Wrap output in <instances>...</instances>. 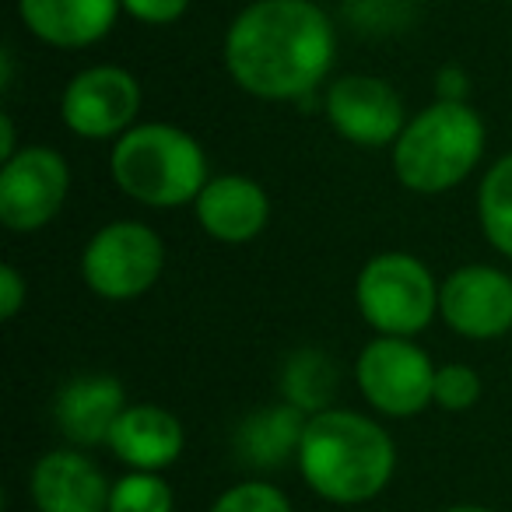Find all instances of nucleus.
Instances as JSON below:
<instances>
[{"label":"nucleus","instance_id":"25","mask_svg":"<svg viewBox=\"0 0 512 512\" xmlns=\"http://www.w3.org/2000/svg\"><path fill=\"white\" fill-rule=\"evenodd\" d=\"M435 95L442 102H470V81L460 67H442L435 81Z\"/></svg>","mask_w":512,"mask_h":512},{"label":"nucleus","instance_id":"15","mask_svg":"<svg viewBox=\"0 0 512 512\" xmlns=\"http://www.w3.org/2000/svg\"><path fill=\"white\" fill-rule=\"evenodd\" d=\"M120 0H18L25 32L57 50H88L116 29Z\"/></svg>","mask_w":512,"mask_h":512},{"label":"nucleus","instance_id":"21","mask_svg":"<svg viewBox=\"0 0 512 512\" xmlns=\"http://www.w3.org/2000/svg\"><path fill=\"white\" fill-rule=\"evenodd\" d=\"M481 400V376L477 369L463 362H449L435 369V390H432V404L442 407L449 414L470 411V407Z\"/></svg>","mask_w":512,"mask_h":512},{"label":"nucleus","instance_id":"12","mask_svg":"<svg viewBox=\"0 0 512 512\" xmlns=\"http://www.w3.org/2000/svg\"><path fill=\"white\" fill-rule=\"evenodd\" d=\"M193 218L200 232L225 246H242L271 225V197L256 179L225 172L211 176L200 197L193 200Z\"/></svg>","mask_w":512,"mask_h":512},{"label":"nucleus","instance_id":"11","mask_svg":"<svg viewBox=\"0 0 512 512\" xmlns=\"http://www.w3.org/2000/svg\"><path fill=\"white\" fill-rule=\"evenodd\" d=\"M439 316L463 341L512 334V274L491 264H463L442 281Z\"/></svg>","mask_w":512,"mask_h":512},{"label":"nucleus","instance_id":"18","mask_svg":"<svg viewBox=\"0 0 512 512\" xmlns=\"http://www.w3.org/2000/svg\"><path fill=\"white\" fill-rule=\"evenodd\" d=\"M337 383H341V372H337L334 358L320 348L292 351L281 365V397L309 418L330 411Z\"/></svg>","mask_w":512,"mask_h":512},{"label":"nucleus","instance_id":"8","mask_svg":"<svg viewBox=\"0 0 512 512\" xmlns=\"http://www.w3.org/2000/svg\"><path fill=\"white\" fill-rule=\"evenodd\" d=\"M141 81L116 64H95L78 71L60 95V120L85 141H120L141 116Z\"/></svg>","mask_w":512,"mask_h":512},{"label":"nucleus","instance_id":"24","mask_svg":"<svg viewBox=\"0 0 512 512\" xmlns=\"http://www.w3.org/2000/svg\"><path fill=\"white\" fill-rule=\"evenodd\" d=\"M29 302V278L15 264L0 267V320H15Z\"/></svg>","mask_w":512,"mask_h":512},{"label":"nucleus","instance_id":"6","mask_svg":"<svg viewBox=\"0 0 512 512\" xmlns=\"http://www.w3.org/2000/svg\"><path fill=\"white\" fill-rule=\"evenodd\" d=\"M165 274V242L144 221H109L81 249V278L106 302L148 295Z\"/></svg>","mask_w":512,"mask_h":512},{"label":"nucleus","instance_id":"3","mask_svg":"<svg viewBox=\"0 0 512 512\" xmlns=\"http://www.w3.org/2000/svg\"><path fill=\"white\" fill-rule=\"evenodd\" d=\"M393 176L404 190L439 197L460 186L484 158V120L470 102L435 99L407 120L393 144Z\"/></svg>","mask_w":512,"mask_h":512},{"label":"nucleus","instance_id":"1","mask_svg":"<svg viewBox=\"0 0 512 512\" xmlns=\"http://www.w3.org/2000/svg\"><path fill=\"white\" fill-rule=\"evenodd\" d=\"M221 60L253 99L295 102L330 78L337 29L313 0H253L228 25Z\"/></svg>","mask_w":512,"mask_h":512},{"label":"nucleus","instance_id":"5","mask_svg":"<svg viewBox=\"0 0 512 512\" xmlns=\"http://www.w3.org/2000/svg\"><path fill=\"white\" fill-rule=\"evenodd\" d=\"M432 267L404 249L369 256L355 278V309L376 337H418L439 316Z\"/></svg>","mask_w":512,"mask_h":512},{"label":"nucleus","instance_id":"17","mask_svg":"<svg viewBox=\"0 0 512 512\" xmlns=\"http://www.w3.org/2000/svg\"><path fill=\"white\" fill-rule=\"evenodd\" d=\"M309 414H302L292 404H271L253 411L235 432V456L246 467L274 470L285 467L288 460H299L302 435H306Z\"/></svg>","mask_w":512,"mask_h":512},{"label":"nucleus","instance_id":"23","mask_svg":"<svg viewBox=\"0 0 512 512\" xmlns=\"http://www.w3.org/2000/svg\"><path fill=\"white\" fill-rule=\"evenodd\" d=\"M190 4L193 0H120L123 15H130L141 25H151V29L176 25L190 11Z\"/></svg>","mask_w":512,"mask_h":512},{"label":"nucleus","instance_id":"9","mask_svg":"<svg viewBox=\"0 0 512 512\" xmlns=\"http://www.w3.org/2000/svg\"><path fill=\"white\" fill-rule=\"evenodd\" d=\"M71 193V169L57 148L29 144L0 165V225L29 235L57 221Z\"/></svg>","mask_w":512,"mask_h":512},{"label":"nucleus","instance_id":"26","mask_svg":"<svg viewBox=\"0 0 512 512\" xmlns=\"http://www.w3.org/2000/svg\"><path fill=\"white\" fill-rule=\"evenodd\" d=\"M18 134H15V120H11V113H0V158L8 162V158L18 155Z\"/></svg>","mask_w":512,"mask_h":512},{"label":"nucleus","instance_id":"13","mask_svg":"<svg viewBox=\"0 0 512 512\" xmlns=\"http://www.w3.org/2000/svg\"><path fill=\"white\" fill-rule=\"evenodd\" d=\"M39 512H109L113 484L88 460L85 449H50L36 460L29 477Z\"/></svg>","mask_w":512,"mask_h":512},{"label":"nucleus","instance_id":"10","mask_svg":"<svg viewBox=\"0 0 512 512\" xmlns=\"http://www.w3.org/2000/svg\"><path fill=\"white\" fill-rule=\"evenodd\" d=\"M327 123L355 148H393L407 127L404 99L376 74H344L323 95Z\"/></svg>","mask_w":512,"mask_h":512},{"label":"nucleus","instance_id":"4","mask_svg":"<svg viewBox=\"0 0 512 512\" xmlns=\"http://www.w3.org/2000/svg\"><path fill=\"white\" fill-rule=\"evenodd\" d=\"M109 172L120 193L155 211L186 207L207 186V155L176 123H137L113 144Z\"/></svg>","mask_w":512,"mask_h":512},{"label":"nucleus","instance_id":"22","mask_svg":"<svg viewBox=\"0 0 512 512\" xmlns=\"http://www.w3.org/2000/svg\"><path fill=\"white\" fill-rule=\"evenodd\" d=\"M207 512H292V502L271 481H242L221 491Z\"/></svg>","mask_w":512,"mask_h":512},{"label":"nucleus","instance_id":"27","mask_svg":"<svg viewBox=\"0 0 512 512\" xmlns=\"http://www.w3.org/2000/svg\"><path fill=\"white\" fill-rule=\"evenodd\" d=\"M446 512H495V509H488V505H474V502H463V505H449Z\"/></svg>","mask_w":512,"mask_h":512},{"label":"nucleus","instance_id":"16","mask_svg":"<svg viewBox=\"0 0 512 512\" xmlns=\"http://www.w3.org/2000/svg\"><path fill=\"white\" fill-rule=\"evenodd\" d=\"M113 456L130 470H144V474H162L165 467L183 456L186 435L183 425L172 411L158 404H130L120 414L113 435L106 442Z\"/></svg>","mask_w":512,"mask_h":512},{"label":"nucleus","instance_id":"19","mask_svg":"<svg viewBox=\"0 0 512 512\" xmlns=\"http://www.w3.org/2000/svg\"><path fill=\"white\" fill-rule=\"evenodd\" d=\"M477 221L495 253L512 260V151L502 155L477 186Z\"/></svg>","mask_w":512,"mask_h":512},{"label":"nucleus","instance_id":"7","mask_svg":"<svg viewBox=\"0 0 512 512\" xmlns=\"http://www.w3.org/2000/svg\"><path fill=\"white\" fill-rule=\"evenodd\" d=\"M435 369L414 337H372L355 358V386L372 411L386 418H414L432 407Z\"/></svg>","mask_w":512,"mask_h":512},{"label":"nucleus","instance_id":"20","mask_svg":"<svg viewBox=\"0 0 512 512\" xmlns=\"http://www.w3.org/2000/svg\"><path fill=\"white\" fill-rule=\"evenodd\" d=\"M176 498L162 474H144L130 470L113 484L109 495V512H172Z\"/></svg>","mask_w":512,"mask_h":512},{"label":"nucleus","instance_id":"2","mask_svg":"<svg viewBox=\"0 0 512 512\" xmlns=\"http://www.w3.org/2000/svg\"><path fill=\"white\" fill-rule=\"evenodd\" d=\"M299 474L334 505H362L383 495L397 470V446L379 421L348 407L313 414L299 446Z\"/></svg>","mask_w":512,"mask_h":512},{"label":"nucleus","instance_id":"14","mask_svg":"<svg viewBox=\"0 0 512 512\" xmlns=\"http://www.w3.org/2000/svg\"><path fill=\"white\" fill-rule=\"evenodd\" d=\"M127 407L130 404L120 379L106 372H85L60 386L53 400V421L74 449L106 446Z\"/></svg>","mask_w":512,"mask_h":512}]
</instances>
